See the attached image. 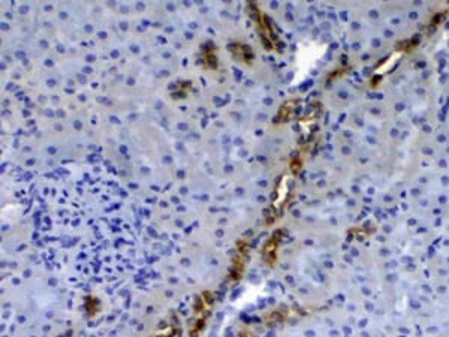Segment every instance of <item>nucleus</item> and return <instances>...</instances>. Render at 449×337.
Instances as JSON below:
<instances>
[{
  "label": "nucleus",
  "instance_id": "f257e3e1",
  "mask_svg": "<svg viewBox=\"0 0 449 337\" xmlns=\"http://www.w3.org/2000/svg\"><path fill=\"white\" fill-rule=\"evenodd\" d=\"M231 48V53L234 54V57L243 63H250L253 60V53L252 50L247 47V45H243V44H234L229 47Z\"/></svg>",
  "mask_w": 449,
  "mask_h": 337
},
{
  "label": "nucleus",
  "instance_id": "f03ea898",
  "mask_svg": "<svg viewBox=\"0 0 449 337\" xmlns=\"http://www.w3.org/2000/svg\"><path fill=\"white\" fill-rule=\"evenodd\" d=\"M202 62L207 68L216 69L217 68V53L211 44H207L204 51H202Z\"/></svg>",
  "mask_w": 449,
  "mask_h": 337
}]
</instances>
